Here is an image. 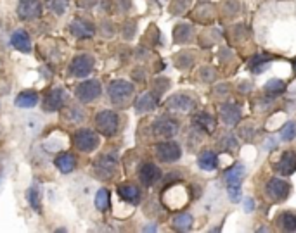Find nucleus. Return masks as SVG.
Wrapping results in <instances>:
<instances>
[{
  "instance_id": "obj_1",
  "label": "nucleus",
  "mask_w": 296,
  "mask_h": 233,
  "mask_svg": "<svg viewBox=\"0 0 296 233\" xmlns=\"http://www.w3.org/2000/svg\"><path fill=\"white\" fill-rule=\"evenodd\" d=\"M244 166L241 164H236L232 166L230 169L225 171V185L227 190H229V195H230V201L232 202H239L241 201V180L244 176Z\"/></svg>"
},
{
  "instance_id": "obj_2",
  "label": "nucleus",
  "mask_w": 296,
  "mask_h": 233,
  "mask_svg": "<svg viewBox=\"0 0 296 233\" xmlns=\"http://www.w3.org/2000/svg\"><path fill=\"white\" fill-rule=\"evenodd\" d=\"M118 124H120V119H118V114L114 111L104 109L95 116V128L106 137H113L116 133Z\"/></svg>"
},
{
  "instance_id": "obj_3",
  "label": "nucleus",
  "mask_w": 296,
  "mask_h": 233,
  "mask_svg": "<svg viewBox=\"0 0 296 233\" xmlns=\"http://www.w3.org/2000/svg\"><path fill=\"white\" fill-rule=\"evenodd\" d=\"M75 147H77L80 152H94L99 145V137L95 131L87 130V128H81L75 133Z\"/></svg>"
},
{
  "instance_id": "obj_4",
  "label": "nucleus",
  "mask_w": 296,
  "mask_h": 233,
  "mask_svg": "<svg viewBox=\"0 0 296 233\" xmlns=\"http://www.w3.org/2000/svg\"><path fill=\"white\" fill-rule=\"evenodd\" d=\"M108 93H109V98L114 104H123L134 93V85L125 80H114L108 88Z\"/></svg>"
},
{
  "instance_id": "obj_5",
  "label": "nucleus",
  "mask_w": 296,
  "mask_h": 233,
  "mask_svg": "<svg viewBox=\"0 0 296 233\" xmlns=\"http://www.w3.org/2000/svg\"><path fill=\"white\" fill-rule=\"evenodd\" d=\"M101 92H103V88H101V83L97 80H87L78 85L77 90H75V95H77L80 102L88 104L92 100H95V98H99Z\"/></svg>"
},
{
  "instance_id": "obj_6",
  "label": "nucleus",
  "mask_w": 296,
  "mask_h": 233,
  "mask_svg": "<svg viewBox=\"0 0 296 233\" xmlns=\"http://www.w3.org/2000/svg\"><path fill=\"white\" fill-rule=\"evenodd\" d=\"M116 166H118L116 156H114L113 152L111 154L106 152L94 163V171L95 175L101 176V178H109V176H113L114 171H116Z\"/></svg>"
},
{
  "instance_id": "obj_7",
  "label": "nucleus",
  "mask_w": 296,
  "mask_h": 233,
  "mask_svg": "<svg viewBox=\"0 0 296 233\" xmlns=\"http://www.w3.org/2000/svg\"><path fill=\"white\" fill-rule=\"evenodd\" d=\"M94 57L88 54H80L77 55V57L71 61L70 64V73L73 74V76L77 78H85L88 76V74L92 73V70H94Z\"/></svg>"
},
{
  "instance_id": "obj_8",
  "label": "nucleus",
  "mask_w": 296,
  "mask_h": 233,
  "mask_svg": "<svg viewBox=\"0 0 296 233\" xmlns=\"http://www.w3.org/2000/svg\"><path fill=\"white\" fill-rule=\"evenodd\" d=\"M68 102V93L62 88H54L44 97V111L45 113H54L61 111Z\"/></svg>"
},
{
  "instance_id": "obj_9",
  "label": "nucleus",
  "mask_w": 296,
  "mask_h": 233,
  "mask_svg": "<svg viewBox=\"0 0 296 233\" xmlns=\"http://www.w3.org/2000/svg\"><path fill=\"white\" fill-rule=\"evenodd\" d=\"M18 16L26 21L37 19L42 16V2L40 0H19Z\"/></svg>"
},
{
  "instance_id": "obj_10",
  "label": "nucleus",
  "mask_w": 296,
  "mask_h": 233,
  "mask_svg": "<svg viewBox=\"0 0 296 233\" xmlns=\"http://www.w3.org/2000/svg\"><path fill=\"white\" fill-rule=\"evenodd\" d=\"M267 197H270L272 201H284L288 199L289 192H291V186H289L288 182H282V180L272 178L270 182L267 183Z\"/></svg>"
},
{
  "instance_id": "obj_11",
  "label": "nucleus",
  "mask_w": 296,
  "mask_h": 233,
  "mask_svg": "<svg viewBox=\"0 0 296 233\" xmlns=\"http://www.w3.org/2000/svg\"><path fill=\"white\" fill-rule=\"evenodd\" d=\"M156 154L163 163H175L180 157V147L175 142H161L156 145Z\"/></svg>"
},
{
  "instance_id": "obj_12",
  "label": "nucleus",
  "mask_w": 296,
  "mask_h": 233,
  "mask_svg": "<svg viewBox=\"0 0 296 233\" xmlns=\"http://www.w3.org/2000/svg\"><path fill=\"white\" fill-rule=\"evenodd\" d=\"M161 178V171L156 164L153 163H144L139 168V180L142 182V185L153 186L158 180Z\"/></svg>"
},
{
  "instance_id": "obj_13",
  "label": "nucleus",
  "mask_w": 296,
  "mask_h": 233,
  "mask_svg": "<svg viewBox=\"0 0 296 233\" xmlns=\"http://www.w3.org/2000/svg\"><path fill=\"white\" fill-rule=\"evenodd\" d=\"M153 131H154V135L158 137L172 139L177 131H179V124H177V121L168 119V117H161V119H158L156 123H154Z\"/></svg>"
},
{
  "instance_id": "obj_14",
  "label": "nucleus",
  "mask_w": 296,
  "mask_h": 233,
  "mask_svg": "<svg viewBox=\"0 0 296 233\" xmlns=\"http://www.w3.org/2000/svg\"><path fill=\"white\" fill-rule=\"evenodd\" d=\"M11 44L14 48H18L19 52H25V54H29L31 52V38L29 35L25 31V29H16L11 35Z\"/></svg>"
},
{
  "instance_id": "obj_15",
  "label": "nucleus",
  "mask_w": 296,
  "mask_h": 233,
  "mask_svg": "<svg viewBox=\"0 0 296 233\" xmlns=\"http://www.w3.org/2000/svg\"><path fill=\"white\" fill-rule=\"evenodd\" d=\"M275 171L281 175H293L296 171V154L295 152H284L277 164H275Z\"/></svg>"
},
{
  "instance_id": "obj_16",
  "label": "nucleus",
  "mask_w": 296,
  "mask_h": 233,
  "mask_svg": "<svg viewBox=\"0 0 296 233\" xmlns=\"http://www.w3.org/2000/svg\"><path fill=\"white\" fill-rule=\"evenodd\" d=\"M70 31L73 33L77 38H92L95 33V28L90 23L83 21V19H75L70 24Z\"/></svg>"
},
{
  "instance_id": "obj_17",
  "label": "nucleus",
  "mask_w": 296,
  "mask_h": 233,
  "mask_svg": "<svg viewBox=\"0 0 296 233\" xmlns=\"http://www.w3.org/2000/svg\"><path fill=\"white\" fill-rule=\"evenodd\" d=\"M118 195L123 199V201H127V202H130L132 206H135V204H139L140 202V190H139V186H135V185H120L118 186Z\"/></svg>"
},
{
  "instance_id": "obj_18",
  "label": "nucleus",
  "mask_w": 296,
  "mask_h": 233,
  "mask_svg": "<svg viewBox=\"0 0 296 233\" xmlns=\"http://www.w3.org/2000/svg\"><path fill=\"white\" fill-rule=\"evenodd\" d=\"M55 168L61 173H71L77 168V157L70 152H64L55 157Z\"/></svg>"
},
{
  "instance_id": "obj_19",
  "label": "nucleus",
  "mask_w": 296,
  "mask_h": 233,
  "mask_svg": "<svg viewBox=\"0 0 296 233\" xmlns=\"http://www.w3.org/2000/svg\"><path fill=\"white\" fill-rule=\"evenodd\" d=\"M14 104L21 109H31L38 104V93L37 92H31V90H26L21 92V93L16 97Z\"/></svg>"
},
{
  "instance_id": "obj_20",
  "label": "nucleus",
  "mask_w": 296,
  "mask_h": 233,
  "mask_svg": "<svg viewBox=\"0 0 296 233\" xmlns=\"http://www.w3.org/2000/svg\"><path fill=\"white\" fill-rule=\"evenodd\" d=\"M197 163H199V168L205 171H213L218 168V156L213 150H205V152H201Z\"/></svg>"
},
{
  "instance_id": "obj_21",
  "label": "nucleus",
  "mask_w": 296,
  "mask_h": 233,
  "mask_svg": "<svg viewBox=\"0 0 296 233\" xmlns=\"http://www.w3.org/2000/svg\"><path fill=\"white\" fill-rule=\"evenodd\" d=\"M168 107L173 111H180V113H187V111L194 109L192 98L186 97V95H175V97L170 98Z\"/></svg>"
},
{
  "instance_id": "obj_22",
  "label": "nucleus",
  "mask_w": 296,
  "mask_h": 233,
  "mask_svg": "<svg viewBox=\"0 0 296 233\" xmlns=\"http://www.w3.org/2000/svg\"><path fill=\"white\" fill-rule=\"evenodd\" d=\"M222 119L225 124H229V126H232V124H236L239 121V117H241V109H239L238 106H234V104H225V106H222Z\"/></svg>"
},
{
  "instance_id": "obj_23",
  "label": "nucleus",
  "mask_w": 296,
  "mask_h": 233,
  "mask_svg": "<svg viewBox=\"0 0 296 233\" xmlns=\"http://www.w3.org/2000/svg\"><path fill=\"white\" fill-rule=\"evenodd\" d=\"M156 107V98L153 97V93H142L135 100V111L137 113H149Z\"/></svg>"
},
{
  "instance_id": "obj_24",
  "label": "nucleus",
  "mask_w": 296,
  "mask_h": 233,
  "mask_svg": "<svg viewBox=\"0 0 296 233\" xmlns=\"http://www.w3.org/2000/svg\"><path fill=\"white\" fill-rule=\"evenodd\" d=\"M192 121L197 128H201V130L206 131V133H210V131L215 130V119H213L208 113H199L197 116H194Z\"/></svg>"
},
{
  "instance_id": "obj_25",
  "label": "nucleus",
  "mask_w": 296,
  "mask_h": 233,
  "mask_svg": "<svg viewBox=\"0 0 296 233\" xmlns=\"http://www.w3.org/2000/svg\"><path fill=\"white\" fill-rule=\"evenodd\" d=\"M109 190L108 188H101L97 193H95V199H94V204L99 211H106L109 208Z\"/></svg>"
},
{
  "instance_id": "obj_26",
  "label": "nucleus",
  "mask_w": 296,
  "mask_h": 233,
  "mask_svg": "<svg viewBox=\"0 0 296 233\" xmlns=\"http://www.w3.org/2000/svg\"><path fill=\"white\" fill-rule=\"evenodd\" d=\"M26 199H28L29 206H31L35 211H40L42 204H40V188L37 185H31L26 192Z\"/></svg>"
},
{
  "instance_id": "obj_27",
  "label": "nucleus",
  "mask_w": 296,
  "mask_h": 233,
  "mask_svg": "<svg viewBox=\"0 0 296 233\" xmlns=\"http://www.w3.org/2000/svg\"><path fill=\"white\" fill-rule=\"evenodd\" d=\"M279 226L286 232H295L296 230V214L295 212H284L279 216Z\"/></svg>"
},
{
  "instance_id": "obj_28",
  "label": "nucleus",
  "mask_w": 296,
  "mask_h": 233,
  "mask_svg": "<svg viewBox=\"0 0 296 233\" xmlns=\"http://www.w3.org/2000/svg\"><path fill=\"white\" fill-rule=\"evenodd\" d=\"M190 226H192V216L187 214V212H184V214H179L175 219H173V228H175V230H180V232H187V230H190Z\"/></svg>"
},
{
  "instance_id": "obj_29",
  "label": "nucleus",
  "mask_w": 296,
  "mask_h": 233,
  "mask_svg": "<svg viewBox=\"0 0 296 233\" xmlns=\"http://www.w3.org/2000/svg\"><path fill=\"white\" fill-rule=\"evenodd\" d=\"M270 55H258V57H255L251 61V70L253 73H263V70H265V66H267V62L270 61Z\"/></svg>"
},
{
  "instance_id": "obj_30",
  "label": "nucleus",
  "mask_w": 296,
  "mask_h": 233,
  "mask_svg": "<svg viewBox=\"0 0 296 233\" xmlns=\"http://www.w3.org/2000/svg\"><path fill=\"white\" fill-rule=\"evenodd\" d=\"M295 137H296V123L295 121H289V123H286L284 126H282L281 139L284 140V142H289V140H293Z\"/></svg>"
},
{
  "instance_id": "obj_31",
  "label": "nucleus",
  "mask_w": 296,
  "mask_h": 233,
  "mask_svg": "<svg viewBox=\"0 0 296 233\" xmlns=\"http://www.w3.org/2000/svg\"><path fill=\"white\" fill-rule=\"evenodd\" d=\"M286 90V83L282 80H270L267 81V85H265V92H269V93H282V92Z\"/></svg>"
},
{
  "instance_id": "obj_32",
  "label": "nucleus",
  "mask_w": 296,
  "mask_h": 233,
  "mask_svg": "<svg viewBox=\"0 0 296 233\" xmlns=\"http://www.w3.org/2000/svg\"><path fill=\"white\" fill-rule=\"evenodd\" d=\"M49 5H51V9L55 12V14L62 16L66 12V7H68V0H51Z\"/></svg>"
},
{
  "instance_id": "obj_33",
  "label": "nucleus",
  "mask_w": 296,
  "mask_h": 233,
  "mask_svg": "<svg viewBox=\"0 0 296 233\" xmlns=\"http://www.w3.org/2000/svg\"><path fill=\"white\" fill-rule=\"evenodd\" d=\"M70 119H75V121H81L83 119V111L77 109V107H73L70 113Z\"/></svg>"
},
{
  "instance_id": "obj_34",
  "label": "nucleus",
  "mask_w": 296,
  "mask_h": 233,
  "mask_svg": "<svg viewBox=\"0 0 296 233\" xmlns=\"http://www.w3.org/2000/svg\"><path fill=\"white\" fill-rule=\"evenodd\" d=\"M253 208H255L253 199H246V211H253Z\"/></svg>"
},
{
  "instance_id": "obj_35",
  "label": "nucleus",
  "mask_w": 296,
  "mask_h": 233,
  "mask_svg": "<svg viewBox=\"0 0 296 233\" xmlns=\"http://www.w3.org/2000/svg\"><path fill=\"white\" fill-rule=\"evenodd\" d=\"M265 147H267V149H274V147H275V139H272V137H270V139H269V142H267V145H265Z\"/></svg>"
},
{
  "instance_id": "obj_36",
  "label": "nucleus",
  "mask_w": 296,
  "mask_h": 233,
  "mask_svg": "<svg viewBox=\"0 0 296 233\" xmlns=\"http://www.w3.org/2000/svg\"><path fill=\"white\" fill-rule=\"evenodd\" d=\"M295 71H296V61H295Z\"/></svg>"
}]
</instances>
